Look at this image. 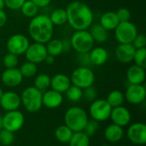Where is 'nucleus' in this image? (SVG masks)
Masks as SVG:
<instances>
[{
  "mask_svg": "<svg viewBox=\"0 0 146 146\" xmlns=\"http://www.w3.org/2000/svg\"><path fill=\"white\" fill-rule=\"evenodd\" d=\"M133 46L135 47V49L139 48H145L146 46V37L143 34H138L136 37L134 38L133 41L132 42Z\"/></svg>",
  "mask_w": 146,
  "mask_h": 146,
  "instance_id": "ea45409f",
  "label": "nucleus"
},
{
  "mask_svg": "<svg viewBox=\"0 0 146 146\" xmlns=\"http://www.w3.org/2000/svg\"><path fill=\"white\" fill-rule=\"evenodd\" d=\"M110 118L111 119L114 124L123 127L130 123L131 113L127 108L121 105L119 107L112 108Z\"/></svg>",
  "mask_w": 146,
  "mask_h": 146,
  "instance_id": "2eb2a0df",
  "label": "nucleus"
},
{
  "mask_svg": "<svg viewBox=\"0 0 146 146\" xmlns=\"http://www.w3.org/2000/svg\"><path fill=\"white\" fill-rule=\"evenodd\" d=\"M49 17L54 26H62L66 24L68 22L67 11H66V9H63V8L55 9L50 13Z\"/></svg>",
  "mask_w": 146,
  "mask_h": 146,
  "instance_id": "393cba45",
  "label": "nucleus"
},
{
  "mask_svg": "<svg viewBox=\"0 0 146 146\" xmlns=\"http://www.w3.org/2000/svg\"><path fill=\"white\" fill-rule=\"evenodd\" d=\"M29 45L30 41L26 35L22 34H15L8 39L6 48L8 52L20 56L25 53Z\"/></svg>",
  "mask_w": 146,
  "mask_h": 146,
  "instance_id": "1a4fd4ad",
  "label": "nucleus"
},
{
  "mask_svg": "<svg viewBox=\"0 0 146 146\" xmlns=\"http://www.w3.org/2000/svg\"><path fill=\"white\" fill-rule=\"evenodd\" d=\"M63 102V96L62 93H59L54 89H47L43 92L42 103L47 108L54 109L62 105Z\"/></svg>",
  "mask_w": 146,
  "mask_h": 146,
  "instance_id": "a211bd4d",
  "label": "nucleus"
},
{
  "mask_svg": "<svg viewBox=\"0 0 146 146\" xmlns=\"http://www.w3.org/2000/svg\"><path fill=\"white\" fill-rule=\"evenodd\" d=\"M106 101L111 106V108H115V107L121 106L123 104L125 101V96L121 91L115 89L109 93Z\"/></svg>",
  "mask_w": 146,
  "mask_h": 146,
  "instance_id": "c756f323",
  "label": "nucleus"
},
{
  "mask_svg": "<svg viewBox=\"0 0 146 146\" xmlns=\"http://www.w3.org/2000/svg\"><path fill=\"white\" fill-rule=\"evenodd\" d=\"M15 137L14 133L9 132L6 129L0 130V144L3 146L10 145L14 142Z\"/></svg>",
  "mask_w": 146,
  "mask_h": 146,
  "instance_id": "f704fd0d",
  "label": "nucleus"
},
{
  "mask_svg": "<svg viewBox=\"0 0 146 146\" xmlns=\"http://www.w3.org/2000/svg\"><path fill=\"white\" fill-rule=\"evenodd\" d=\"M42 95V91L34 86H30L22 91L21 95L20 96L21 102L27 111L30 113H36L43 107Z\"/></svg>",
  "mask_w": 146,
  "mask_h": 146,
  "instance_id": "20e7f679",
  "label": "nucleus"
},
{
  "mask_svg": "<svg viewBox=\"0 0 146 146\" xmlns=\"http://www.w3.org/2000/svg\"><path fill=\"white\" fill-rule=\"evenodd\" d=\"M19 70H20L23 77L30 78V77H33L37 75L38 66L34 63H32L30 61H27L21 65Z\"/></svg>",
  "mask_w": 146,
  "mask_h": 146,
  "instance_id": "2f4dec72",
  "label": "nucleus"
},
{
  "mask_svg": "<svg viewBox=\"0 0 146 146\" xmlns=\"http://www.w3.org/2000/svg\"><path fill=\"white\" fill-rule=\"evenodd\" d=\"M135 50L136 49L132 43H119L115 52V58L119 62L122 64H129L133 60Z\"/></svg>",
  "mask_w": 146,
  "mask_h": 146,
  "instance_id": "f3484780",
  "label": "nucleus"
},
{
  "mask_svg": "<svg viewBox=\"0 0 146 146\" xmlns=\"http://www.w3.org/2000/svg\"><path fill=\"white\" fill-rule=\"evenodd\" d=\"M33 1L38 8H44L50 4L52 0H31Z\"/></svg>",
  "mask_w": 146,
  "mask_h": 146,
  "instance_id": "37998d69",
  "label": "nucleus"
},
{
  "mask_svg": "<svg viewBox=\"0 0 146 146\" xmlns=\"http://www.w3.org/2000/svg\"><path fill=\"white\" fill-rule=\"evenodd\" d=\"M124 136L123 128L118 125L111 124L108 126L104 130V137L110 143L119 142Z\"/></svg>",
  "mask_w": 146,
  "mask_h": 146,
  "instance_id": "4be33fe9",
  "label": "nucleus"
},
{
  "mask_svg": "<svg viewBox=\"0 0 146 146\" xmlns=\"http://www.w3.org/2000/svg\"><path fill=\"white\" fill-rule=\"evenodd\" d=\"M112 108L104 99H96L92 102L89 113L92 119L97 120L98 122L104 121L108 120L110 116Z\"/></svg>",
  "mask_w": 146,
  "mask_h": 146,
  "instance_id": "6e6552de",
  "label": "nucleus"
},
{
  "mask_svg": "<svg viewBox=\"0 0 146 146\" xmlns=\"http://www.w3.org/2000/svg\"><path fill=\"white\" fill-rule=\"evenodd\" d=\"M45 46H46L47 53L51 55V56H54V57L59 56L63 52L62 40H61L59 39H51V40H50L46 43Z\"/></svg>",
  "mask_w": 146,
  "mask_h": 146,
  "instance_id": "bb28decb",
  "label": "nucleus"
},
{
  "mask_svg": "<svg viewBox=\"0 0 146 146\" xmlns=\"http://www.w3.org/2000/svg\"><path fill=\"white\" fill-rule=\"evenodd\" d=\"M70 77L62 73H57L50 78V88L59 93H65L71 85Z\"/></svg>",
  "mask_w": 146,
  "mask_h": 146,
  "instance_id": "aec40b11",
  "label": "nucleus"
},
{
  "mask_svg": "<svg viewBox=\"0 0 146 146\" xmlns=\"http://www.w3.org/2000/svg\"><path fill=\"white\" fill-rule=\"evenodd\" d=\"M88 54L91 64L96 66L104 65L107 62L109 58L108 51L102 46H93L92 49L88 52Z\"/></svg>",
  "mask_w": 146,
  "mask_h": 146,
  "instance_id": "412c9836",
  "label": "nucleus"
},
{
  "mask_svg": "<svg viewBox=\"0 0 146 146\" xmlns=\"http://www.w3.org/2000/svg\"><path fill=\"white\" fill-rule=\"evenodd\" d=\"M116 15L119 19L120 22H127V21H130L131 18V12L130 10L126 8V7H121L119 8L116 11Z\"/></svg>",
  "mask_w": 146,
  "mask_h": 146,
  "instance_id": "58836bf2",
  "label": "nucleus"
},
{
  "mask_svg": "<svg viewBox=\"0 0 146 146\" xmlns=\"http://www.w3.org/2000/svg\"><path fill=\"white\" fill-rule=\"evenodd\" d=\"M7 22V14L3 9L0 10V28L3 27Z\"/></svg>",
  "mask_w": 146,
  "mask_h": 146,
  "instance_id": "c03bdc74",
  "label": "nucleus"
},
{
  "mask_svg": "<svg viewBox=\"0 0 146 146\" xmlns=\"http://www.w3.org/2000/svg\"><path fill=\"white\" fill-rule=\"evenodd\" d=\"M28 34L34 42L46 44L52 39L54 25L49 15L40 14L31 18L28 24Z\"/></svg>",
  "mask_w": 146,
  "mask_h": 146,
  "instance_id": "f03ea898",
  "label": "nucleus"
},
{
  "mask_svg": "<svg viewBox=\"0 0 146 146\" xmlns=\"http://www.w3.org/2000/svg\"><path fill=\"white\" fill-rule=\"evenodd\" d=\"M3 63L5 68H15L18 65V63H19L18 56L13 53L8 52L7 54L4 55Z\"/></svg>",
  "mask_w": 146,
  "mask_h": 146,
  "instance_id": "c9c22d12",
  "label": "nucleus"
},
{
  "mask_svg": "<svg viewBox=\"0 0 146 146\" xmlns=\"http://www.w3.org/2000/svg\"><path fill=\"white\" fill-rule=\"evenodd\" d=\"M50 77L46 73H41L35 77L33 86L44 92L50 88Z\"/></svg>",
  "mask_w": 146,
  "mask_h": 146,
  "instance_id": "c85d7f7f",
  "label": "nucleus"
},
{
  "mask_svg": "<svg viewBox=\"0 0 146 146\" xmlns=\"http://www.w3.org/2000/svg\"><path fill=\"white\" fill-rule=\"evenodd\" d=\"M88 120L86 112L80 107H72L68 108L64 115L65 125L74 133L83 131Z\"/></svg>",
  "mask_w": 146,
  "mask_h": 146,
  "instance_id": "7ed1b4c3",
  "label": "nucleus"
},
{
  "mask_svg": "<svg viewBox=\"0 0 146 146\" xmlns=\"http://www.w3.org/2000/svg\"><path fill=\"white\" fill-rule=\"evenodd\" d=\"M3 129V117L0 116V130Z\"/></svg>",
  "mask_w": 146,
  "mask_h": 146,
  "instance_id": "09e8293b",
  "label": "nucleus"
},
{
  "mask_svg": "<svg viewBox=\"0 0 146 146\" xmlns=\"http://www.w3.org/2000/svg\"><path fill=\"white\" fill-rule=\"evenodd\" d=\"M135 65L145 68L146 66V49L145 48H139L135 50L133 60Z\"/></svg>",
  "mask_w": 146,
  "mask_h": 146,
  "instance_id": "72a5a7b5",
  "label": "nucleus"
},
{
  "mask_svg": "<svg viewBox=\"0 0 146 146\" xmlns=\"http://www.w3.org/2000/svg\"><path fill=\"white\" fill-rule=\"evenodd\" d=\"M70 40L71 47L77 53H87L94 46V40L88 31L85 30H75L72 34Z\"/></svg>",
  "mask_w": 146,
  "mask_h": 146,
  "instance_id": "39448f33",
  "label": "nucleus"
},
{
  "mask_svg": "<svg viewBox=\"0 0 146 146\" xmlns=\"http://www.w3.org/2000/svg\"><path fill=\"white\" fill-rule=\"evenodd\" d=\"M74 132L66 125H62L58 126L55 131V137L56 139L62 143V144H68L73 135Z\"/></svg>",
  "mask_w": 146,
  "mask_h": 146,
  "instance_id": "cd10ccee",
  "label": "nucleus"
},
{
  "mask_svg": "<svg viewBox=\"0 0 146 146\" xmlns=\"http://www.w3.org/2000/svg\"><path fill=\"white\" fill-rule=\"evenodd\" d=\"M69 77L73 85L82 89L92 86L95 81L94 72L87 66H80L74 69Z\"/></svg>",
  "mask_w": 146,
  "mask_h": 146,
  "instance_id": "423d86ee",
  "label": "nucleus"
},
{
  "mask_svg": "<svg viewBox=\"0 0 146 146\" xmlns=\"http://www.w3.org/2000/svg\"><path fill=\"white\" fill-rule=\"evenodd\" d=\"M44 62L46 64H48V65H52L55 62V57L54 56H51L50 54H47V56L44 59Z\"/></svg>",
  "mask_w": 146,
  "mask_h": 146,
  "instance_id": "a18cd8bd",
  "label": "nucleus"
},
{
  "mask_svg": "<svg viewBox=\"0 0 146 146\" xmlns=\"http://www.w3.org/2000/svg\"><path fill=\"white\" fill-rule=\"evenodd\" d=\"M20 10L25 15L26 17L28 18H33L35 15H38V7L31 0H26L22 6L21 7Z\"/></svg>",
  "mask_w": 146,
  "mask_h": 146,
  "instance_id": "7c9ffc66",
  "label": "nucleus"
},
{
  "mask_svg": "<svg viewBox=\"0 0 146 146\" xmlns=\"http://www.w3.org/2000/svg\"><path fill=\"white\" fill-rule=\"evenodd\" d=\"M98 96V92L97 89L93 86L87 87L83 89V97L86 99L88 102H93L94 100L97 99Z\"/></svg>",
  "mask_w": 146,
  "mask_h": 146,
  "instance_id": "4c0bfd02",
  "label": "nucleus"
},
{
  "mask_svg": "<svg viewBox=\"0 0 146 146\" xmlns=\"http://www.w3.org/2000/svg\"><path fill=\"white\" fill-rule=\"evenodd\" d=\"M138 146H144V145H138Z\"/></svg>",
  "mask_w": 146,
  "mask_h": 146,
  "instance_id": "3c124183",
  "label": "nucleus"
},
{
  "mask_svg": "<svg viewBox=\"0 0 146 146\" xmlns=\"http://www.w3.org/2000/svg\"><path fill=\"white\" fill-rule=\"evenodd\" d=\"M120 21L116 15L115 11H107L104 13L100 17L99 23L107 30L112 31L119 24Z\"/></svg>",
  "mask_w": 146,
  "mask_h": 146,
  "instance_id": "5701e85b",
  "label": "nucleus"
},
{
  "mask_svg": "<svg viewBox=\"0 0 146 146\" xmlns=\"http://www.w3.org/2000/svg\"><path fill=\"white\" fill-rule=\"evenodd\" d=\"M67 23L74 30L88 29L93 23V12L92 9L81 1L71 2L66 8Z\"/></svg>",
  "mask_w": 146,
  "mask_h": 146,
  "instance_id": "f257e3e1",
  "label": "nucleus"
},
{
  "mask_svg": "<svg viewBox=\"0 0 146 146\" xmlns=\"http://www.w3.org/2000/svg\"><path fill=\"white\" fill-rule=\"evenodd\" d=\"M23 77L20 71V70L16 67L15 68H6L2 75H1V81L2 83L9 88H15L19 86L22 81Z\"/></svg>",
  "mask_w": 146,
  "mask_h": 146,
  "instance_id": "4468645a",
  "label": "nucleus"
},
{
  "mask_svg": "<svg viewBox=\"0 0 146 146\" xmlns=\"http://www.w3.org/2000/svg\"><path fill=\"white\" fill-rule=\"evenodd\" d=\"M128 139L138 145H145L146 144V125L144 123H134L127 129Z\"/></svg>",
  "mask_w": 146,
  "mask_h": 146,
  "instance_id": "ddd939ff",
  "label": "nucleus"
},
{
  "mask_svg": "<svg viewBox=\"0 0 146 146\" xmlns=\"http://www.w3.org/2000/svg\"><path fill=\"white\" fill-rule=\"evenodd\" d=\"M5 8V3H4V0H0V10L3 9Z\"/></svg>",
  "mask_w": 146,
  "mask_h": 146,
  "instance_id": "de8ad7c7",
  "label": "nucleus"
},
{
  "mask_svg": "<svg viewBox=\"0 0 146 146\" xmlns=\"http://www.w3.org/2000/svg\"><path fill=\"white\" fill-rule=\"evenodd\" d=\"M24 121V115L18 109L7 111V113L3 116V128L15 133L23 126Z\"/></svg>",
  "mask_w": 146,
  "mask_h": 146,
  "instance_id": "9d476101",
  "label": "nucleus"
},
{
  "mask_svg": "<svg viewBox=\"0 0 146 146\" xmlns=\"http://www.w3.org/2000/svg\"><path fill=\"white\" fill-rule=\"evenodd\" d=\"M62 45H63V52L64 51H68L70 48V46H71L70 40H62Z\"/></svg>",
  "mask_w": 146,
  "mask_h": 146,
  "instance_id": "49530a36",
  "label": "nucleus"
},
{
  "mask_svg": "<svg viewBox=\"0 0 146 146\" xmlns=\"http://www.w3.org/2000/svg\"><path fill=\"white\" fill-rule=\"evenodd\" d=\"M26 0H4L5 7L11 10H18L21 9Z\"/></svg>",
  "mask_w": 146,
  "mask_h": 146,
  "instance_id": "a19ab883",
  "label": "nucleus"
},
{
  "mask_svg": "<svg viewBox=\"0 0 146 146\" xmlns=\"http://www.w3.org/2000/svg\"><path fill=\"white\" fill-rule=\"evenodd\" d=\"M65 94L67 99L72 102H80L83 98V89L73 84L69 86V88L66 90Z\"/></svg>",
  "mask_w": 146,
  "mask_h": 146,
  "instance_id": "473e14b6",
  "label": "nucleus"
},
{
  "mask_svg": "<svg viewBox=\"0 0 146 146\" xmlns=\"http://www.w3.org/2000/svg\"><path fill=\"white\" fill-rule=\"evenodd\" d=\"M24 54L27 61L38 65L44 61V59L48 53L45 44L34 42L28 46Z\"/></svg>",
  "mask_w": 146,
  "mask_h": 146,
  "instance_id": "9b49d317",
  "label": "nucleus"
},
{
  "mask_svg": "<svg viewBox=\"0 0 146 146\" xmlns=\"http://www.w3.org/2000/svg\"><path fill=\"white\" fill-rule=\"evenodd\" d=\"M68 144L69 146H90V137L83 131L74 132Z\"/></svg>",
  "mask_w": 146,
  "mask_h": 146,
  "instance_id": "a878e982",
  "label": "nucleus"
},
{
  "mask_svg": "<svg viewBox=\"0 0 146 146\" xmlns=\"http://www.w3.org/2000/svg\"><path fill=\"white\" fill-rule=\"evenodd\" d=\"M127 80L129 84H143L145 81V68L133 65L127 71Z\"/></svg>",
  "mask_w": 146,
  "mask_h": 146,
  "instance_id": "6ab92c4d",
  "label": "nucleus"
},
{
  "mask_svg": "<svg viewBox=\"0 0 146 146\" xmlns=\"http://www.w3.org/2000/svg\"><path fill=\"white\" fill-rule=\"evenodd\" d=\"M114 31L116 40L121 44L132 43L139 34L137 27L130 21L120 22Z\"/></svg>",
  "mask_w": 146,
  "mask_h": 146,
  "instance_id": "0eeeda50",
  "label": "nucleus"
},
{
  "mask_svg": "<svg viewBox=\"0 0 146 146\" xmlns=\"http://www.w3.org/2000/svg\"><path fill=\"white\" fill-rule=\"evenodd\" d=\"M88 31L90 32L94 42L104 43L108 40L109 31H107L100 23H92Z\"/></svg>",
  "mask_w": 146,
  "mask_h": 146,
  "instance_id": "b1692460",
  "label": "nucleus"
},
{
  "mask_svg": "<svg viewBox=\"0 0 146 146\" xmlns=\"http://www.w3.org/2000/svg\"><path fill=\"white\" fill-rule=\"evenodd\" d=\"M125 99L131 104L138 105L145 102L146 97V89L144 84H129L126 93Z\"/></svg>",
  "mask_w": 146,
  "mask_h": 146,
  "instance_id": "f8f14e48",
  "label": "nucleus"
},
{
  "mask_svg": "<svg viewBox=\"0 0 146 146\" xmlns=\"http://www.w3.org/2000/svg\"><path fill=\"white\" fill-rule=\"evenodd\" d=\"M98 122L93 119L92 120H88L86 122V125L83 130V132L88 136V137H92L95 135V133H97L98 129Z\"/></svg>",
  "mask_w": 146,
  "mask_h": 146,
  "instance_id": "e433bc0d",
  "label": "nucleus"
},
{
  "mask_svg": "<svg viewBox=\"0 0 146 146\" xmlns=\"http://www.w3.org/2000/svg\"><path fill=\"white\" fill-rule=\"evenodd\" d=\"M21 104V96L14 91L3 92L0 98V106L6 112L18 109Z\"/></svg>",
  "mask_w": 146,
  "mask_h": 146,
  "instance_id": "dca6fc26",
  "label": "nucleus"
},
{
  "mask_svg": "<svg viewBox=\"0 0 146 146\" xmlns=\"http://www.w3.org/2000/svg\"><path fill=\"white\" fill-rule=\"evenodd\" d=\"M3 94V89H2V88H0V98L2 97Z\"/></svg>",
  "mask_w": 146,
  "mask_h": 146,
  "instance_id": "8fccbe9b",
  "label": "nucleus"
},
{
  "mask_svg": "<svg viewBox=\"0 0 146 146\" xmlns=\"http://www.w3.org/2000/svg\"><path fill=\"white\" fill-rule=\"evenodd\" d=\"M78 61L81 65L80 66H87L88 64H91L90 59H89V54L87 53H78Z\"/></svg>",
  "mask_w": 146,
  "mask_h": 146,
  "instance_id": "79ce46f5",
  "label": "nucleus"
}]
</instances>
